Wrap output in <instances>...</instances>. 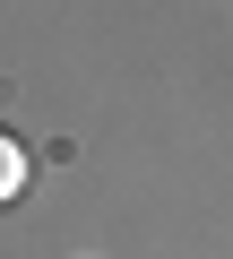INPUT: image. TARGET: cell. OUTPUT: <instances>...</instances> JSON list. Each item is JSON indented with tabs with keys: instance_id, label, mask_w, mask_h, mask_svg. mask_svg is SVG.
<instances>
[{
	"instance_id": "cell-1",
	"label": "cell",
	"mask_w": 233,
	"mask_h": 259,
	"mask_svg": "<svg viewBox=\"0 0 233 259\" xmlns=\"http://www.w3.org/2000/svg\"><path fill=\"white\" fill-rule=\"evenodd\" d=\"M26 182H35L26 139H18V130H0V207H9V199H26Z\"/></svg>"
}]
</instances>
